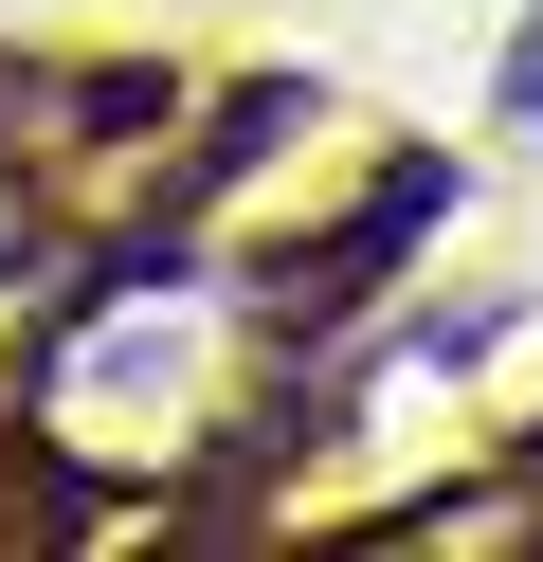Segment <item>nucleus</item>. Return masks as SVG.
I'll list each match as a JSON object with an SVG mask.
<instances>
[{
    "instance_id": "1",
    "label": "nucleus",
    "mask_w": 543,
    "mask_h": 562,
    "mask_svg": "<svg viewBox=\"0 0 543 562\" xmlns=\"http://www.w3.org/2000/svg\"><path fill=\"white\" fill-rule=\"evenodd\" d=\"M507 110H543V37H525V55H507Z\"/></svg>"
}]
</instances>
